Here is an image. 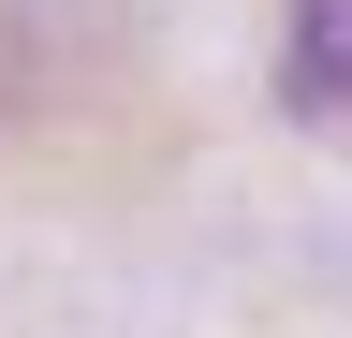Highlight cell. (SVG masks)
Returning <instances> with one entry per match:
<instances>
[{"label": "cell", "instance_id": "1", "mask_svg": "<svg viewBox=\"0 0 352 338\" xmlns=\"http://www.w3.org/2000/svg\"><path fill=\"white\" fill-rule=\"evenodd\" d=\"M279 103L352 118V0H279Z\"/></svg>", "mask_w": 352, "mask_h": 338}]
</instances>
